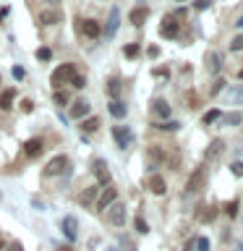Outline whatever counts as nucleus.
I'll list each match as a JSON object with an SVG mask.
<instances>
[{
    "label": "nucleus",
    "instance_id": "nucleus-1",
    "mask_svg": "<svg viewBox=\"0 0 243 251\" xmlns=\"http://www.w3.org/2000/svg\"><path fill=\"white\" fill-rule=\"evenodd\" d=\"M73 76H76L73 63H63V66H58V68L52 71L50 81H52L55 89H63V84H71V81H73Z\"/></svg>",
    "mask_w": 243,
    "mask_h": 251
},
{
    "label": "nucleus",
    "instance_id": "nucleus-2",
    "mask_svg": "<svg viewBox=\"0 0 243 251\" xmlns=\"http://www.w3.org/2000/svg\"><path fill=\"white\" fill-rule=\"evenodd\" d=\"M204 183H207V170L196 168L191 176H188V180H186V191L188 194H199L201 188H204Z\"/></svg>",
    "mask_w": 243,
    "mask_h": 251
},
{
    "label": "nucleus",
    "instance_id": "nucleus-3",
    "mask_svg": "<svg viewBox=\"0 0 243 251\" xmlns=\"http://www.w3.org/2000/svg\"><path fill=\"white\" fill-rule=\"evenodd\" d=\"M107 223H110V225H115V227L125 225V204L115 201L113 207H107Z\"/></svg>",
    "mask_w": 243,
    "mask_h": 251
},
{
    "label": "nucleus",
    "instance_id": "nucleus-4",
    "mask_svg": "<svg viewBox=\"0 0 243 251\" xmlns=\"http://www.w3.org/2000/svg\"><path fill=\"white\" fill-rule=\"evenodd\" d=\"M168 160V154H165V149L160 144H152V147H146V162H149V168H160V165Z\"/></svg>",
    "mask_w": 243,
    "mask_h": 251
},
{
    "label": "nucleus",
    "instance_id": "nucleus-5",
    "mask_svg": "<svg viewBox=\"0 0 243 251\" xmlns=\"http://www.w3.org/2000/svg\"><path fill=\"white\" fill-rule=\"evenodd\" d=\"M115 199H118V188L115 186H105V188H102V194H99V199H97V209L105 212L107 207H113V204H115Z\"/></svg>",
    "mask_w": 243,
    "mask_h": 251
},
{
    "label": "nucleus",
    "instance_id": "nucleus-6",
    "mask_svg": "<svg viewBox=\"0 0 243 251\" xmlns=\"http://www.w3.org/2000/svg\"><path fill=\"white\" fill-rule=\"evenodd\" d=\"M113 139H115V144L121 149H125L133 141V133L125 128V126H113Z\"/></svg>",
    "mask_w": 243,
    "mask_h": 251
},
{
    "label": "nucleus",
    "instance_id": "nucleus-7",
    "mask_svg": "<svg viewBox=\"0 0 243 251\" xmlns=\"http://www.w3.org/2000/svg\"><path fill=\"white\" fill-rule=\"evenodd\" d=\"M66 165H68V160H66V157H63V154L52 157V160L45 165L42 176H47V178H50V176H58V173H63V168H66Z\"/></svg>",
    "mask_w": 243,
    "mask_h": 251
},
{
    "label": "nucleus",
    "instance_id": "nucleus-8",
    "mask_svg": "<svg viewBox=\"0 0 243 251\" xmlns=\"http://www.w3.org/2000/svg\"><path fill=\"white\" fill-rule=\"evenodd\" d=\"M160 34L168 37V39L178 37V19H175V16H165L162 24H160Z\"/></svg>",
    "mask_w": 243,
    "mask_h": 251
},
{
    "label": "nucleus",
    "instance_id": "nucleus-9",
    "mask_svg": "<svg viewBox=\"0 0 243 251\" xmlns=\"http://www.w3.org/2000/svg\"><path fill=\"white\" fill-rule=\"evenodd\" d=\"M222 52H217V50H212V52H207V71L212 76H217L219 71H222Z\"/></svg>",
    "mask_w": 243,
    "mask_h": 251
},
{
    "label": "nucleus",
    "instance_id": "nucleus-10",
    "mask_svg": "<svg viewBox=\"0 0 243 251\" xmlns=\"http://www.w3.org/2000/svg\"><path fill=\"white\" fill-rule=\"evenodd\" d=\"M94 176H97L99 180V186H110V168H107V162L105 160H94Z\"/></svg>",
    "mask_w": 243,
    "mask_h": 251
},
{
    "label": "nucleus",
    "instance_id": "nucleus-11",
    "mask_svg": "<svg viewBox=\"0 0 243 251\" xmlns=\"http://www.w3.org/2000/svg\"><path fill=\"white\" fill-rule=\"evenodd\" d=\"M60 227H63V233H66L68 241H76V238H78V220H76V217H71V215L63 217Z\"/></svg>",
    "mask_w": 243,
    "mask_h": 251
},
{
    "label": "nucleus",
    "instance_id": "nucleus-12",
    "mask_svg": "<svg viewBox=\"0 0 243 251\" xmlns=\"http://www.w3.org/2000/svg\"><path fill=\"white\" fill-rule=\"evenodd\" d=\"M92 110L89 105V100H84V97H78L73 105H71V118H78V121H84V115Z\"/></svg>",
    "mask_w": 243,
    "mask_h": 251
},
{
    "label": "nucleus",
    "instance_id": "nucleus-13",
    "mask_svg": "<svg viewBox=\"0 0 243 251\" xmlns=\"http://www.w3.org/2000/svg\"><path fill=\"white\" fill-rule=\"evenodd\" d=\"M118 26H121V11L118 8H113L110 11V16H107V26H105V37L110 39V37H115V31H118Z\"/></svg>",
    "mask_w": 243,
    "mask_h": 251
},
{
    "label": "nucleus",
    "instance_id": "nucleus-14",
    "mask_svg": "<svg viewBox=\"0 0 243 251\" xmlns=\"http://www.w3.org/2000/svg\"><path fill=\"white\" fill-rule=\"evenodd\" d=\"M146 16H149V8H146V5H136V8L128 13V21L133 24V26H144Z\"/></svg>",
    "mask_w": 243,
    "mask_h": 251
},
{
    "label": "nucleus",
    "instance_id": "nucleus-15",
    "mask_svg": "<svg viewBox=\"0 0 243 251\" xmlns=\"http://www.w3.org/2000/svg\"><path fill=\"white\" fill-rule=\"evenodd\" d=\"M58 21H63V13L58 8H50V11L39 13V24H45V26H52V24H58Z\"/></svg>",
    "mask_w": 243,
    "mask_h": 251
},
{
    "label": "nucleus",
    "instance_id": "nucleus-16",
    "mask_svg": "<svg viewBox=\"0 0 243 251\" xmlns=\"http://www.w3.org/2000/svg\"><path fill=\"white\" fill-rule=\"evenodd\" d=\"M81 31L86 37H92V39H97L99 34H102V26L94 19H84V24H81Z\"/></svg>",
    "mask_w": 243,
    "mask_h": 251
},
{
    "label": "nucleus",
    "instance_id": "nucleus-17",
    "mask_svg": "<svg viewBox=\"0 0 243 251\" xmlns=\"http://www.w3.org/2000/svg\"><path fill=\"white\" fill-rule=\"evenodd\" d=\"M222 152H225V141L222 139H212L209 147H207V160H217Z\"/></svg>",
    "mask_w": 243,
    "mask_h": 251
},
{
    "label": "nucleus",
    "instance_id": "nucleus-18",
    "mask_svg": "<svg viewBox=\"0 0 243 251\" xmlns=\"http://www.w3.org/2000/svg\"><path fill=\"white\" fill-rule=\"evenodd\" d=\"M107 110H110V115H113V118H125V113H128V105H125V102H121V100H110Z\"/></svg>",
    "mask_w": 243,
    "mask_h": 251
},
{
    "label": "nucleus",
    "instance_id": "nucleus-19",
    "mask_svg": "<svg viewBox=\"0 0 243 251\" xmlns=\"http://www.w3.org/2000/svg\"><path fill=\"white\" fill-rule=\"evenodd\" d=\"M45 149V144H42V139H29L26 144H24V154L26 157H37L39 152Z\"/></svg>",
    "mask_w": 243,
    "mask_h": 251
},
{
    "label": "nucleus",
    "instance_id": "nucleus-20",
    "mask_svg": "<svg viewBox=\"0 0 243 251\" xmlns=\"http://www.w3.org/2000/svg\"><path fill=\"white\" fill-rule=\"evenodd\" d=\"M152 113L157 115V118H165V121H168L170 118V105L165 100H154L152 102Z\"/></svg>",
    "mask_w": 243,
    "mask_h": 251
},
{
    "label": "nucleus",
    "instance_id": "nucleus-21",
    "mask_svg": "<svg viewBox=\"0 0 243 251\" xmlns=\"http://www.w3.org/2000/svg\"><path fill=\"white\" fill-rule=\"evenodd\" d=\"M149 191H152V194H157V196H160V194H165V178L162 176H157V173H154V176L152 178H149Z\"/></svg>",
    "mask_w": 243,
    "mask_h": 251
},
{
    "label": "nucleus",
    "instance_id": "nucleus-22",
    "mask_svg": "<svg viewBox=\"0 0 243 251\" xmlns=\"http://www.w3.org/2000/svg\"><path fill=\"white\" fill-rule=\"evenodd\" d=\"M16 100V89H3L0 92V110H11Z\"/></svg>",
    "mask_w": 243,
    "mask_h": 251
},
{
    "label": "nucleus",
    "instance_id": "nucleus-23",
    "mask_svg": "<svg viewBox=\"0 0 243 251\" xmlns=\"http://www.w3.org/2000/svg\"><path fill=\"white\" fill-rule=\"evenodd\" d=\"M227 102L230 105H243V86H230L227 89Z\"/></svg>",
    "mask_w": 243,
    "mask_h": 251
},
{
    "label": "nucleus",
    "instance_id": "nucleus-24",
    "mask_svg": "<svg viewBox=\"0 0 243 251\" xmlns=\"http://www.w3.org/2000/svg\"><path fill=\"white\" fill-rule=\"evenodd\" d=\"M121 92H123L121 78H110V81H107V94H110L113 100H118V94H121Z\"/></svg>",
    "mask_w": 243,
    "mask_h": 251
},
{
    "label": "nucleus",
    "instance_id": "nucleus-25",
    "mask_svg": "<svg viewBox=\"0 0 243 251\" xmlns=\"http://www.w3.org/2000/svg\"><path fill=\"white\" fill-rule=\"evenodd\" d=\"M97 194H99V186H92V188H86V191L78 196V201H81V204H92L94 199H97Z\"/></svg>",
    "mask_w": 243,
    "mask_h": 251
},
{
    "label": "nucleus",
    "instance_id": "nucleus-26",
    "mask_svg": "<svg viewBox=\"0 0 243 251\" xmlns=\"http://www.w3.org/2000/svg\"><path fill=\"white\" fill-rule=\"evenodd\" d=\"M222 123H225V126H241V123H243V113L233 110V113H227V115L222 118Z\"/></svg>",
    "mask_w": 243,
    "mask_h": 251
},
{
    "label": "nucleus",
    "instance_id": "nucleus-27",
    "mask_svg": "<svg viewBox=\"0 0 243 251\" xmlns=\"http://www.w3.org/2000/svg\"><path fill=\"white\" fill-rule=\"evenodd\" d=\"M97 128H99V118H84V121H81V131L92 133V131H97Z\"/></svg>",
    "mask_w": 243,
    "mask_h": 251
},
{
    "label": "nucleus",
    "instance_id": "nucleus-28",
    "mask_svg": "<svg viewBox=\"0 0 243 251\" xmlns=\"http://www.w3.org/2000/svg\"><path fill=\"white\" fill-rule=\"evenodd\" d=\"M201 209H204L201 215H199V220H201V223H212V220L217 217V207H201Z\"/></svg>",
    "mask_w": 243,
    "mask_h": 251
},
{
    "label": "nucleus",
    "instance_id": "nucleus-29",
    "mask_svg": "<svg viewBox=\"0 0 243 251\" xmlns=\"http://www.w3.org/2000/svg\"><path fill=\"white\" fill-rule=\"evenodd\" d=\"M238 209H241V201H238V199H233V201H227V204H225V209H222V212H225L227 217H235V215H238Z\"/></svg>",
    "mask_w": 243,
    "mask_h": 251
},
{
    "label": "nucleus",
    "instance_id": "nucleus-30",
    "mask_svg": "<svg viewBox=\"0 0 243 251\" xmlns=\"http://www.w3.org/2000/svg\"><path fill=\"white\" fill-rule=\"evenodd\" d=\"M154 128H160V131H178L180 123L178 121H162V123H157Z\"/></svg>",
    "mask_w": 243,
    "mask_h": 251
},
{
    "label": "nucleus",
    "instance_id": "nucleus-31",
    "mask_svg": "<svg viewBox=\"0 0 243 251\" xmlns=\"http://www.w3.org/2000/svg\"><path fill=\"white\" fill-rule=\"evenodd\" d=\"M230 50H233V52H241V50H243V34H235V37L230 39Z\"/></svg>",
    "mask_w": 243,
    "mask_h": 251
},
{
    "label": "nucleus",
    "instance_id": "nucleus-32",
    "mask_svg": "<svg viewBox=\"0 0 243 251\" xmlns=\"http://www.w3.org/2000/svg\"><path fill=\"white\" fill-rule=\"evenodd\" d=\"M217 118H219V110H209V113H204L201 123H204V126H209V123H215Z\"/></svg>",
    "mask_w": 243,
    "mask_h": 251
},
{
    "label": "nucleus",
    "instance_id": "nucleus-33",
    "mask_svg": "<svg viewBox=\"0 0 243 251\" xmlns=\"http://www.w3.org/2000/svg\"><path fill=\"white\" fill-rule=\"evenodd\" d=\"M55 105H68V94L66 92H60V89H55Z\"/></svg>",
    "mask_w": 243,
    "mask_h": 251
},
{
    "label": "nucleus",
    "instance_id": "nucleus-34",
    "mask_svg": "<svg viewBox=\"0 0 243 251\" xmlns=\"http://www.w3.org/2000/svg\"><path fill=\"white\" fill-rule=\"evenodd\" d=\"M37 58H39V60H50V58H52V50H50V47H39V50H37Z\"/></svg>",
    "mask_w": 243,
    "mask_h": 251
},
{
    "label": "nucleus",
    "instance_id": "nucleus-35",
    "mask_svg": "<svg viewBox=\"0 0 243 251\" xmlns=\"http://www.w3.org/2000/svg\"><path fill=\"white\" fill-rule=\"evenodd\" d=\"M133 225H136L139 233H149V225L144 223V217H136V220H133Z\"/></svg>",
    "mask_w": 243,
    "mask_h": 251
},
{
    "label": "nucleus",
    "instance_id": "nucleus-36",
    "mask_svg": "<svg viewBox=\"0 0 243 251\" xmlns=\"http://www.w3.org/2000/svg\"><path fill=\"white\" fill-rule=\"evenodd\" d=\"M222 89H225V81H222V78H217V81H215V86H212V89H209V94H212V97H215V94H219Z\"/></svg>",
    "mask_w": 243,
    "mask_h": 251
},
{
    "label": "nucleus",
    "instance_id": "nucleus-37",
    "mask_svg": "<svg viewBox=\"0 0 243 251\" xmlns=\"http://www.w3.org/2000/svg\"><path fill=\"white\" fill-rule=\"evenodd\" d=\"M71 86H76V89H84V86H86V78L84 76H73V81H71Z\"/></svg>",
    "mask_w": 243,
    "mask_h": 251
},
{
    "label": "nucleus",
    "instance_id": "nucleus-38",
    "mask_svg": "<svg viewBox=\"0 0 243 251\" xmlns=\"http://www.w3.org/2000/svg\"><path fill=\"white\" fill-rule=\"evenodd\" d=\"M196 251H209V238H196Z\"/></svg>",
    "mask_w": 243,
    "mask_h": 251
},
{
    "label": "nucleus",
    "instance_id": "nucleus-39",
    "mask_svg": "<svg viewBox=\"0 0 243 251\" xmlns=\"http://www.w3.org/2000/svg\"><path fill=\"white\" fill-rule=\"evenodd\" d=\"M230 170H233V176H241L243 178V162H233Z\"/></svg>",
    "mask_w": 243,
    "mask_h": 251
},
{
    "label": "nucleus",
    "instance_id": "nucleus-40",
    "mask_svg": "<svg viewBox=\"0 0 243 251\" xmlns=\"http://www.w3.org/2000/svg\"><path fill=\"white\" fill-rule=\"evenodd\" d=\"M125 55H128V58H136V55H139V45H128V47H125Z\"/></svg>",
    "mask_w": 243,
    "mask_h": 251
},
{
    "label": "nucleus",
    "instance_id": "nucleus-41",
    "mask_svg": "<svg viewBox=\"0 0 243 251\" xmlns=\"http://www.w3.org/2000/svg\"><path fill=\"white\" fill-rule=\"evenodd\" d=\"M24 76H26V71H24L21 66H13V78H19V81H21Z\"/></svg>",
    "mask_w": 243,
    "mask_h": 251
},
{
    "label": "nucleus",
    "instance_id": "nucleus-42",
    "mask_svg": "<svg viewBox=\"0 0 243 251\" xmlns=\"http://www.w3.org/2000/svg\"><path fill=\"white\" fill-rule=\"evenodd\" d=\"M209 3H212V0H196L194 8H196V11H204V8H209Z\"/></svg>",
    "mask_w": 243,
    "mask_h": 251
},
{
    "label": "nucleus",
    "instance_id": "nucleus-43",
    "mask_svg": "<svg viewBox=\"0 0 243 251\" xmlns=\"http://www.w3.org/2000/svg\"><path fill=\"white\" fill-rule=\"evenodd\" d=\"M5 251H24V246H21L19 241H13V243H8V249H5Z\"/></svg>",
    "mask_w": 243,
    "mask_h": 251
},
{
    "label": "nucleus",
    "instance_id": "nucleus-44",
    "mask_svg": "<svg viewBox=\"0 0 243 251\" xmlns=\"http://www.w3.org/2000/svg\"><path fill=\"white\" fill-rule=\"evenodd\" d=\"M194 249H196V238H191V241H188L186 246H183V251H194Z\"/></svg>",
    "mask_w": 243,
    "mask_h": 251
},
{
    "label": "nucleus",
    "instance_id": "nucleus-45",
    "mask_svg": "<svg viewBox=\"0 0 243 251\" xmlns=\"http://www.w3.org/2000/svg\"><path fill=\"white\" fill-rule=\"evenodd\" d=\"M21 105H24V110H26V113H31V110H34V105H31V100H24Z\"/></svg>",
    "mask_w": 243,
    "mask_h": 251
},
{
    "label": "nucleus",
    "instance_id": "nucleus-46",
    "mask_svg": "<svg viewBox=\"0 0 243 251\" xmlns=\"http://www.w3.org/2000/svg\"><path fill=\"white\" fill-rule=\"evenodd\" d=\"M154 76H170V71H168V68H157Z\"/></svg>",
    "mask_w": 243,
    "mask_h": 251
},
{
    "label": "nucleus",
    "instance_id": "nucleus-47",
    "mask_svg": "<svg viewBox=\"0 0 243 251\" xmlns=\"http://www.w3.org/2000/svg\"><path fill=\"white\" fill-rule=\"evenodd\" d=\"M42 3H47V5H52V8H55V5L60 3V0H42Z\"/></svg>",
    "mask_w": 243,
    "mask_h": 251
},
{
    "label": "nucleus",
    "instance_id": "nucleus-48",
    "mask_svg": "<svg viewBox=\"0 0 243 251\" xmlns=\"http://www.w3.org/2000/svg\"><path fill=\"white\" fill-rule=\"evenodd\" d=\"M233 251H243V243L238 241V243H235V246H233Z\"/></svg>",
    "mask_w": 243,
    "mask_h": 251
},
{
    "label": "nucleus",
    "instance_id": "nucleus-49",
    "mask_svg": "<svg viewBox=\"0 0 243 251\" xmlns=\"http://www.w3.org/2000/svg\"><path fill=\"white\" fill-rule=\"evenodd\" d=\"M235 26H238V29H243V16H241L238 21H235Z\"/></svg>",
    "mask_w": 243,
    "mask_h": 251
},
{
    "label": "nucleus",
    "instance_id": "nucleus-50",
    "mask_svg": "<svg viewBox=\"0 0 243 251\" xmlns=\"http://www.w3.org/2000/svg\"><path fill=\"white\" fill-rule=\"evenodd\" d=\"M58 251H73V249H71V246H60Z\"/></svg>",
    "mask_w": 243,
    "mask_h": 251
},
{
    "label": "nucleus",
    "instance_id": "nucleus-51",
    "mask_svg": "<svg viewBox=\"0 0 243 251\" xmlns=\"http://www.w3.org/2000/svg\"><path fill=\"white\" fill-rule=\"evenodd\" d=\"M238 76H241V78H243V68H241V71H238Z\"/></svg>",
    "mask_w": 243,
    "mask_h": 251
},
{
    "label": "nucleus",
    "instance_id": "nucleus-52",
    "mask_svg": "<svg viewBox=\"0 0 243 251\" xmlns=\"http://www.w3.org/2000/svg\"><path fill=\"white\" fill-rule=\"evenodd\" d=\"M3 16H5V11H0V19H3Z\"/></svg>",
    "mask_w": 243,
    "mask_h": 251
},
{
    "label": "nucleus",
    "instance_id": "nucleus-53",
    "mask_svg": "<svg viewBox=\"0 0 243 251\" xmlns=\"http://www.w3.org/2000/svg\"><path fill=\"white\" fill-rule=\"evenodd\" d=\"M178 3H183V0H178Z\"/></svg>",
    "mask_w": 243,
    "mask_h": 251
},
{
    "label": "nucleus",
    "instance_id": "nucleus-54",
    "mask_svg": "<svg viewBox=\"0 0 243 251\" xmlns=\"http://www.w3.org/2000/svg\"><path fill=\"white\" fill-rule=\"evenodd\" d=\"M0 251H3V246H0Z\"/></svg>",
    "mask_w": 243,
    "mask_h": 251
}]
</instances>
